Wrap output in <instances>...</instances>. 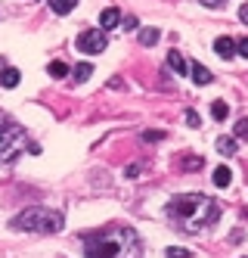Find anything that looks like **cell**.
I'll return each instance as SVG.
<instances>
[{
    "mask_svg": "<svg viewBox=\"0 0 248 258\" xmlns=\"http://www.w3.org/2000/svg\"><path fill=\"white\" fill-rule=\"evenodd\" d=\"M168 212L177 221V227L183 233H199L205 227H211L220 218V206L211 196H205V193H180V196L171 199Z\"/></svg>",
    "mask_w": 248,
    "mask_h": 258,
    "instance_id": "cell-1",
    "label": "cell"
},
{
    "mask_svg": "<svg viewBox=\"0 0 248 258\" xmlns=\"http://www.w3.org/2000/svg\"><path fill=\"white\" fill-rule=\"evenodd\" d=\"M87 258H140L143 246L133 227H106L84 236Z\"/></svg>",
    "mask_w": 248,
    "mask_h": 258,
    "instance_id": "cell-2",
    "label": "cell"
},
{
    "mask_svg": "<svg viewBox=\"0 0 248 258\" xmlns=\"http://www.w3.org/2000/svg\"><path fill=\"white\" fill-rule=\"evenodd\" d=\"M13 230H31V233H56L62 230V212H50V209H25L22 215H16L10 221Z\"/></svg>",
    "mask_w": 248,
    "mask_h": 258,
    "instance_id": "cell-3",
    "label": "cell"
},
{
    "mask_svg": "<svg viewBox=\"0 0 248 258\" xmlns=\"http://www.w3.org/2000/svg\"><path fill=\"white\" fill-rule=\"evenodd\" d=\"M25 131L19 127L10 115H4L0 112V162H10V159H16L19 153L25 150Z\"/></svg>",
    "mask_w": 248,
    "mask_h": 258,
    "instance_id": "cell-4",
    "label": "cell"
},
{
    "mask_svg": "<svg viewBox=\"0 0 248 258\" xmlns=\"http://www.w3.org/2000/svg\"><path fill=\"white\" fill-rule=\"evenodd\" d=\"M78 50L81 53H103L106 50V34L103 31H81L78 34Z\"/></svg>",
    "mask_w": 248,
    "mask_h": 258,
    "instance_id": "cell-5",
    "label": "cell"
},
{
    "mask_svg": "<svg viewBox=\"0 0 248 258\" xmlns=\"http://www.w3.org/2000/svg\"><path fill=\"white\" fill-rule=\"evenodd\" d=\"M214 50H217V56H220V59H233V56H236V41L223 34V38L214 41Z\"/></svg>",
    "mask_w": 248,
    "mask_h": 258,
    "instance_id": "cell-6",
    "label": "cell"
},
{
    "mask_svg": "<svg viewBox=\"0 0 248 258\" xmlns=\"http://www.w3.org/2000/svg\"><path fill=\"white\" fill-rule=\"evenodd\" d=\"M118 22H121V13H118L115 7H109V10H103V16H100V25H103L106 31H109V28H115Z\"/></svg>",
    "mask_w": 248,
    "mask_h": 258,
    "instance_id": "cell-7",
    "label": "cell"
},
{
    "mask_svg": "<svg viewBox=\"0 0 248 258\" xmlns=\"http://www.w3.org/2000/svg\"><path fill=\"white\" fill-rule=\"evenodd\" d=\"M189 75H193V81H196L199 87H205V84H211V72H208L205 66H199V62H196L193 69H189Z\"/></svg>",
    "mask_w": 248,
    "mask_h": 258,
    "instance_id": "cell-8",
    "label": "cell"
},
{
    "mask_svg": "<svg viewBox=\"0 0 248 258\" xmlns=\"http://www.w3.org/2000/svg\"><path fill=\"white\" fill-rule=\"evenodd\" d=\"M168 66H171V69H174V72H177V75H186V72H189V66H186V59L180 56V53H174V50H171V53H168Z\"/></svg>",
    "mask_w": 248,
    "mask_h": 258,
    "instance_id": "cell-9",
    "label": "cell"
},
{
    "mask_svg": "<svg viewBox=\"0 0 248 258\" xmlns=\"http://www.w3.org/2000/svg\"><path fill=\"white\" fill-rule=\"evenodd\" d=\"M19 78H22V75H19V69H4V72H0V84H4L7 90H13L19 84Z\"/></svg>",
    "mask_w": 248,
    "mask_h": 258,
    "instance_id": "cell-10",
    "label": "cell"
},
{
    "mask_svg": "<svg viewBox=\"0 0 248 258\" xmlns=\"http://www.w3.org/2000/svg\"><path fill=\"white\" fill-rule=\"evenodd\" d=\"M230 180H233V171L226 168V165H217L214 168V183L217 187H230Z\"/></svg>",
    "mask_w": 248,
    "mask_h": 258,
    "instance_id": "cell-11",
    "label": "cell"
},
{
    "mask_svg": "<svg viewBox=\"0 0 248 258\" xmlns=\"http://www.w3.org/2000/svg\"><path fill=\"white\" fill-rule=\"evenodd\" d=\"M50 7H53V13L65 16V13H71L74 7H78V0H50Z\"/></svg>",
    "mask_w": 248,
    "mask_h": 258,
    "instance_id": "cell-12",
    "label": "cell"
},
{
    "mask_svg": "<svg viewBox=\"0 0 248 258\" xmlns=\"http://www.w3.org/2000/svg\"><path fill=\"white\" fill-rule=\"evenodd\" d=\"M158 38H161V34H158V28H143V31H140V44H143V47L158 44Z\"/></svg>",
    "mask_w": 248,
    "mask_h": 258,
    "instance_id": "cell-13",
    "label": "cell"
},
{
    "mask_svg": "<svg viewBox=\"0 0 248 258\" xmlns=\"http://www.w3.org/2000/svg\"><path fill=\"white\" fill-rule=\"evenodd\" d=\"M226 115H230V106H226L223 100H214V103H211V118H217V121H223Z\"/></svg>",
    "mask_w": 248,
    "mask_h": 258,
    "instance_id": "cell-14",
    "label": "cell"
},
{
    "mask_svg": "<svg viewBox=\"0 0 248 258\" xmlns=\"http://www.w3.org/2000/svg\"><path fill=\"white\" fill-rule=\"evenodd\" d=\"M217 150L223 156H233L236 153V137H217Z\"/></svg>",
    "mask_w": 248,
    "mask_h": 258,
    "instance_id": "cell-15",
    "label": "cell"
},
{
    "mask_svg": "<svg viewBox=\"0 0 248 258\" xmlns=\"http://www.w3.org/2000/svg\"><path fill=\"white\" fill-rule=\"evenodd\" d=\"M90 75H93V66L90 62H81L78 69H74V81H87Z\"/></svg>",
    "mask_w": 248,
    "mask_h": 258,
    "instance_id": "cell-16",
    "label": "cell"
},
{
    "mask_svg": "<svg viewBox=\"0 0 248 258\" xmlns=\"http://www.w3.org/2000/svg\"><path fill=\"white\" fill-rule=\"evenodd\" d=\"M50 75L53 78H65L68 75V66L65 62H50Z\"/></svg>",
    "mask_w": 248,
    "mask_h": 258,
    "instance_id": "cell-17",
    "label": "cell"
},
{
    "mask_svg": "<svg viewBox=\"0 0 248 258\" xmlns=\"http://www.w3.org/2000/svg\"><path fill=\"white\" fill-rule=\"evenodd\" d=\"M236 140H248V118L236 121Z\"/></svg>",
    "mask_w": 248,
    "mask_h": 258,
    "instance_id": "cell-18",
    "label": "cell"
},
{
    "mask_svg": "<svg viewBox=\"0 0 248 258\" xmlns=\"http://www.w3.org/2000/svg\"><path fill=\"white\" fill-rule=\"evenodd\" d=\"M189 255H193V252H189V249H180V246H171V249H168V258H189Z\"/></svg>",
    "mask_w": 248,
    "mask_h": 258,
    "instance_id": "cell-19",
    "label": "cell"
},
{
    "mask_svg": "<svg viewBox=\"0 0 248 258\" xmlns=\"http://www.w3.org/2000/svg\"><path fill=\"white\" fill-rule=\"evenodd\" d=\"M183 168H186V171H196V168H202V156H199V159H193V156H189V159H183Z\"/></svg>",
    "mask_w": 248,
    "mask_h": 258,
    "instance_id": "cell-20",
    "label": "cell"
},
{
    "mask_svg": "<svg viewBox=\"0 0 248 258\" xmlns=\"http://www.w3.org/2000/svg\"><path fill=\"white\" fill-rule=\"evenodd\" d=\"M236 53H239V56H245V59H248V38L236 41Z\"/></svg>",
    "mask_w": 248,
    "mask_h": 258,
    "instance_id": "cell-21",
    "label": "cell"
},
{
    "mask_svg": "<svg viewBox=\"0 0 248 258\" xmlns=\"http://www.w3.org/2000/svg\"><path fill=\"white\" fill-rule=\"evenodd\" d=\"M186 124H193V127H199V124H202L199 112H186Z\"/></svg>",
    "mask_w": 248,
    "mask_h": 258,
    "instance_id": "cell-22",
    "label": "cell"
},
{
    "mask_svg": "<svg viewBox=\"0 0 248 258\" xmlns=\"http://www.w3.org/2000/svg\"><path fill=\"white\" fill-rule=\"evenodd\" d=\"M164 137V131H146L143 134V140H161Z\"/></svg>",
    "mask_w": 248,
    "mask_h": 258,
    "instance_id": "cell-23",
    "label": "cell"
},
{
    "mask_svg": "<svg viewBox=\"0 0 248 258\" xmlns=\"http://www.w3.org/2000/svg\"><path fill=\"white\" fill-rule=\"evenodd\" d=\"M199 4H205L208 10H217V7H220V0H199Z\"/></svg>",
    "mask_w": 248,
    "mask_h": 258,
    "instance_id": "cell-24",
    "label": "cell"
},
{
    "mask_svg": "<svg viewBox=\"0 0 248 258\" xmlns=\"http://www.w3.org/2000/svg\"><path fill=\"white\" fill-rule=\"evenodd\" d=\"M239 19H242V22H245V25H248V4H245V7H242V10H239Z\"/></svg>",
    "mask_w": 248,
    "mask_h": 258,
    "instance_id": "cell-25",
    "label": "cell"
}]
</instances>
